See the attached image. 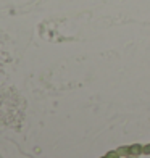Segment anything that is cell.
Wrapping results in <instances>:
<instances>
[{
  "label": "cell",
  "instance_id": "obj_4",
  "mask_svg": "<svg viewBox=\"0 0 150 158\" xmlns=\"http://www.w3.org/2000/svg\"><path fill=\"white\" fill-rule=\"evenodd\" d=\"M142 153H150V143H148V145L142 147Z\"/></svg>",
  "mask_w": 150,
  "mask_h": 158
},
{
  "label": "cell",
  "instance_id": "obj_1",
  "mask_svg": "<svg viewBox=\"0 0 150 158\" xmlns=\"http://www.w3.org/2000/svg\"><path fill=\"white\" fill-rule=\"evenodd\" d=\"M139 153H142V145H139V143L129 145V155H139Z\"/></svg>",
  "mask_w": 150,
  "mask_h": 158
},
{
  "label": "cell",
  "instance_id": "obj_3",
  "mask_svg": "<svg viewBox=\"0 0 150 158\" xmlns=\"http://www.w3.org/2000/svg\"><path fill=\"white\" fill-rule=\"evenodd\" d=\"M105 156H106V158H119V153H118L116 150H115V152H108V153H106Z\"/></svg>",
  "mask_w": 150,
  "mask_h": 158
},
{
  "label": "cell",
  "instance_id": "obj_5",
  "mask_svg": "<svg viewBox=\"0 0 150 158\" xmlns=\"http://www.w3.org/2000/svg\"><path fill=\"white\" fill-rule=\"evenodd\" d=\"M102 158H106V156H102Z\"/></svg>",
  "mask_w": 150,
  "mask_h": 158
},
{
  "label": "cell",
  "instance_id": "obj_2",
  "mask_svg": "<svg viewBox=\"0 0 150 158\" xmlns=\"http://www.w3.org/2000/svg\"><path fill=\"white\" fill-rule=\"evenodd\" d=\"M116 152L119 153V155H123V156H126V155H129V145H124V147H119Z\"/></svg>",
  "mask_w": 150,
  "mask_h": 158
}]
</instances>
